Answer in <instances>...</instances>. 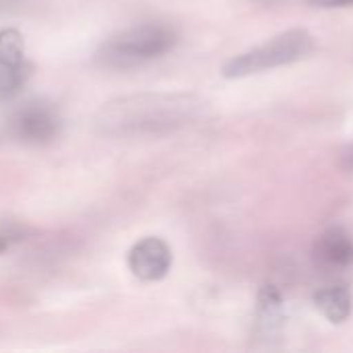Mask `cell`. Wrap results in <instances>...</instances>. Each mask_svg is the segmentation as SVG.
Wrapping results in <instances>:
<instances>
[{"mask_svg": "<svg viewBox=\"0 0 353 353\" xmlns=\"http://www.w3.org/2000/svg\"><path fill=\"white\" fill-rule=\"evenodd\" d=\"M209 114V101L192 93H139L101 105L95 128L105 137L165 134L199 124Z\"/></svg>", "mask_w": 353, "mask_h": 353, "instance_id": "cell-1", "label": "cell"}, {"mask_svg": "<svg viewBox=\"0 0 353 353\" xmlns=\"http://www.w3.org/2000/svg\"><path fill=\"white\" fill-rule=\"evenodd\" d=\"M178 35L161 23H141L108 37L95 52V60L103 68L128 70L172 52Z\"/></svg>", "mask_w": 353, "mask_h": 353, "instance_id": "cell-2", "label": "cell"}, {"mask_svg": "<svg viewBox=\"0 0 353 353\" xmlns=\"http://www.w3.org/2000/svg\"><path fill=\"white\" fill-rule=\"evenodd\" d=\"M314 50V37L306 29L283 31L269 41L234 56L223 66V77L242 79L304 60Z\"/></svg>", "mask_w": 353, "mask_h": 353, "instance_id": "cell-3", "label": "cell"}, {"mask_svg": "<svg viewBox=\"0 0 353 353\" xmlns=\"http://www.w3.org/2000/svg\"><path fill=\"white\" fill-rule=\"evenodd\" d=\"M6 132L23 145L41 147L58 139L62 132V116L52 101L31 97L10 110L6 116Z\"/></svg>", "mask_w": 353, "mask_h": 353, "instance_id": "cell-4", "label": "cell"}, {"mask_svg": "<svg viewBox=\"0 0 353 353\" xmlns=\"http://www.w3.org/2000/svg\"><path fill=\"white\" fill-rule=\"evenodd\" d=\"M29 77L31 62L27 58L23 33L14 27L0 29V103L14 99Z\"/></svg>", "mask_w": 353, "mask_h": 353, "instance_id": "cell-5", "label": "cell"}, {"mask_svg": "<svg viewBox=\"0 0 353 353\" xmlns=\"http://www.w3.org/2000/svg\"><path fill=\"white\" fill-rule=\"evenodd\" d=\"M126 263L141 281H161L172 269V250L161 238H143L128 250Z\"/></svg>", "mask_w": 353, "mask_h": 353, "instance_id": "cell-6", "label": "cell"}, {"mask_svg": "<svg viewBox=\"0 0 353 353\" xmlns=\"http://www.w3.org/2000/svg\"><path fill=\"white\" fill-rule=\"evenodd\" d=\"M314 256L327 269H350L353 265V236L343 228L327 230L316 240Z\"/></svg>", "mask_w": 353, "mask_h": 353, "instance_id": "cell-7", "label": "cell"}, {"mask_svg": "<svg viewBox=\"0 0 353 353\" xmlns=\"http://www.w3.org/2000/svg\"><path fill=\"white\" fill-rule=\"evenodd\" d=\"M283 327V302L275 288L267 285L259 294V308H256V333L263 339H271L279 335Z\"/></svg>", "mask_w": 353, "mask_h": 353, "instance_id": "cell-8", "label": "cell"}, {"mask_svg": "<svg viewBox=\"0 0 353 353\" xmlns=\"http://www.w3.org/2000/svg\"><path fill=\"white\" fill-rule=\"evenodd\" d=\"M314 306L329 323L341 325L352 314V294L345 285L325 288L314 294Z\"/></svg>", "mask_w": 353, "mask_h": 353, "instance_id": "cell-9", "label": "cell"}, {"mask_svg": "<svg viewBox=\"0 0 353 353\" xmlns=\"http://www.w3.org/2000/svg\"><path fill=\"white\" fill-rule=\"evenodd\" d=\"M23 236H25V228H21L19 223H2L0 225V254L6 252Z\"/></svg>", "mask_w": 353, "mask_h": 353, "instance_id": "cell-10", "label": "cell"}, {"mask_svg": "<svg viewBox=\"0 0 353 353\" xmlns=\"http://www.w3.org/2000/svg\"><path fill=\"white\" fill-rule=\"evenodd\" d=\"M308 4L316 8H347L353 6V0H308Z\"/></svg>", "mask_w": 353, "mask_h": 353, "instance_id": "cell-11", "label": "cell"}, {"mask_svg": "<svg viewBox=\"0 0 353 353\" xmlns=\"http://www.w3.org/2000/svg\"><path fill=\"white\" fill-rule=\"evenodd\" d=\"M341 159H343V165L345 168H350V170H353V143L343 151V155H341Z\"/></svg>", "mask_w": 353, "mask_h": 353, "instance_id": "cell-12", "label": "cell"}, {"mask_svg": "<svg viewBox=\"0 0 353 353\" xmlns=\"http://www.w3.org/2000/svg\"><path fill=\"white\" fill-rule=\"evenodd\" d=\"M254 2L265 4V6H273V4H279V2H283V0H254Z\"/></svg>", "mask_w": 353, "mask_h": 353, "instance_id": "cell-13", "label": "cell"}]
</instances>
